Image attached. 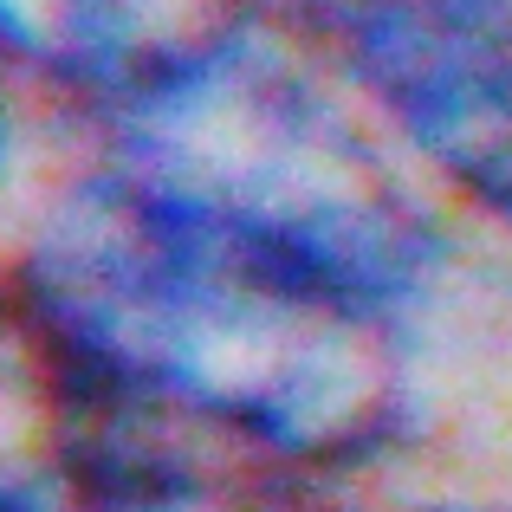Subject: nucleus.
I'll list each match as a JSON object with an SVG mask.
<instances>
[{
  "mask_svg": "<svg viewBox=\"0 0 512 512\" xmlns=\"http://www.w3.org/2000/svg\"><path fill=\"white\" fill-rule=\"evenodd\" d=\"M234 7H253V13H266V20H279V26H292L312 0H234Z\"/></svg>",
  "mask_w": 512,
  "mask_h": 512,
  "instance_id": "obj_6",
  "label": "nucleus"
},
{
  "mask_svg": "<svg viewBox=\"0 0 512 512\" xmlns=\"http://www.w3.org/2000/svg\"><path fill=\"white\" fill-rule=\"evenodd\" d=\"M59 143L65 137L52 124V111L0 65V266H7L39 188H46L52 163H59Z\"/></svg>",
  "mask_w": 512,
  "mask_h": 512,
  "instance_id": "obj_4",
  "label": "nucleus"
},
{
  "mask_svg": "<svg viewBox=\"0 0 512 512\" xmlns=\"http://www.w3.org/2000/svg\"><path fill=\"white\" fill-rule=\"evenodd\" d=\"M383 512H512V487L474 480L461 467V474H435V480H422V487L396 493Z\"/></svg>",
  "mask_w": 512,
  "mask_h": 512,
  "instance_id": "obj_5",
  "label": "nucleus"
},
{
  "mask_svg": "<svg viewBox=\"0 0 512 512\" xmlns=\"http://www.w3.org/2000/svg\"><path fill=\"white\" fill-rule=\"evenodd\" d=\"M292 33L512 266V0H312Z\"/></svg>",
  "mask_w": 512,
  "mask_h": 512,
  "instance_id": "obj_2",
  "label": "nucleus"
},
{
  "mask_svg": "<svg viewBox=\"0 0 512 512\" xmlns=\"http://www.w3.org/2000/svg\"><path fill=\"white\" fill-rule=\"evenodd\" d=\"M0 273L78 396L253 487L389 506L512 409V266L253 7L59 143Z\"/></svg>",
  "mask_w": 512,
  "mask_h": 512,
  "instance_id": "obj_1",
  "label": "nucleus"
},
{
  "mask_svg": "<svg viewBox=\"0 0 512 512\" xmlns=\"http://www.w3.org/2000/svg\"><path fill=\"white\" fill-rule=\"evenodd\" d=\"M221 7L234 0H0V65L72 137Z\"/></svg>",
  "mask_w": 512,
  "mask_h": 512,
  "instance_id": "obj_3",
  "label": "nucleus"
}]
</instances>
